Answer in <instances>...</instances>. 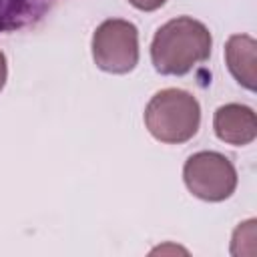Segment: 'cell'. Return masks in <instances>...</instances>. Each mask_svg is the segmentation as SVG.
Instances as JSON below:
<instances>
[{
  "label": "cell",
  "mask_w": 257,
  "mask_h": 257,
  "mask_svg": "<svg viewBox=\"0 0 257 257\" xmlns=\"http://www.w3.org/2000/svg\"><path fill=\"white\" fill-rule=\"evenodd\" d=\"M213 36L203 22L191 16H177L155 32L151 60L159 74L183 76L197 64L209 60Z\"/></svg>",
  "instance_id": "1"
},
{
  "label": "cell",
  "mask_w": 257,
  "mask_h": 257,
  "mask_svg": "<svg viewBox=\"0 0 257 257\" xmlns=\"http://www.w3.org/2000/svg\"><path fill=\"white\" fill-rule=\"evenodd\" d=\"M167 0H128L131 6H135L137 10H143V12H153V10H159Z\"/></svg>",
  "instance_id": "9"
},
{
  "label": "cell",
  "mask_w": 257,
  "mask_h": 257,
  "mask_svg": "<svg viewBox=\"0 0 257 257\" xmlns=\"http://www.w3.org/2000/svg\"><path fill=\"white\" fill-rule=\"evenodd\" d=\"M257 42L249 34H233L225 44V62L233 78L247 90H255Z\"/></svg>",
  "instance_id": "7"
},
{
  "label": "cell",
  "mask_w": 257,
  "mask_h": 257,
  "mask_svg": "<svg viewBox=\"0 0 257 257\" xmlns=\"http://www.w3.org/2000/svg\"><path fill=\"white\" fill-rule=\"evenodd\" d=\"M183 181L201 201L221 203L237 189V171L229 157L217 151H199L185 161Z\"/></svg>",
  "instance_id": "3"
},
{
  "label": "cell",
  "mask_w": 257,
  "mask_h": 257,
  "mask_svg": "<svg viewBox=\"0 0 257 257\" xmlns=\"http://www.w3.org/2000/svg\"><path fill=\"white\" fill-rule=\"evenodd\" d=\"M213 128L219 141L233 147H245L257 137L255 110L239 102L223 104L213 114Z\"/></svg>",
  "instance_id": "5"
},
{
  "label": "cell",
  "mask_w": 257,
  "mask_h": 257,
  "mask_svg": "<svg viewBox=\"0 0 257 257\" xmlns=\"http://www.w3.org/2000/svg\"><path fill=\"white\" fill-rule=\"evenodd\" d=\"M255 225H257L255 219H249L245 223H239V227L233 233V241H231V253L233 255H241L243 253L241 241L243 243H249L253 247V241H255Z\"/></svg>",
  "instance_id": "8"
},
{
  "label": "cell",
  "mask_w": 257,
  "mask_h": 257,
  "mask_svg": "<svg viewBox=\"0 0 257 257\" xmlns=\"http://www.w3.org/2000/svg\"><path fill=\"white\" fill-rule=\"evenodd\" d=\"M58 0H0V34L20 32L40 24Z\"/></svg>",
  "instance_id": "6"
},
{
  "label": "cell",
  "mask_w": 257,
  "mask_h": 257,
  "mask_svg": "<svg viewBox=\"0 0 257 257\" xmlns=\"http://www.w3.org/2000/svg\"><path fill=\"white\" fill-rule=\"evenodd\" d=\"M92 60L110 74H126L139 64V30L122 18L100 22L92 34Z\"/></svg>",
  "instance_id": "4"
},
{
  "label": "cell",
  "mask_w": 257,
  "mask_h": 257,
  "mask_svg": "<svg viewBox=\"0 0 257 257\" xmlns=\"http://www.w3.org/2000/svg\"><path fill=\"white\" fill-rule=\"evenodd\" d=\"M201 124L199 100L183 88H163L155 92L145 108V126L153 139L165 145L191 141Z\"/></svg>",
  "instance_id": "2"
},
{
  "label": "cell",
  "mask_w": 257,
  "mask_h": 257,
  "mask_svg": "<svg viewBox=\"0 0 257 257\" xmlns=\"http://www.w3.org/2000/svg\"><path fill=\"white\" fill-rule=\"evenodd\" d=\"M6 80H8V64H6V56H4V52L0 50V92H2L4 84H6Z\"/></svg>",
  "instance_id": "10"
}]
</instances>
